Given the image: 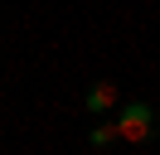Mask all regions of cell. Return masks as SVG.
<instances>
[{
  "label": "cell",
  "mask_w": 160,
  "mask_h": 155,
  "mask_svg": "<svg viewBox=\"0 0 160 155\" xmlns=\"http://www.w3.org/2000/svg\"><path fill=\"white\" fill-rule=\"evenodd\" d=\"M82 107H88V116L97 121V116H112L121 107V87L117 82H92L88 92H82Z\"/></svg>",
  "instance_id": "obj_2"
},
{
  "label": "cell",
  "mask_w": 160,
  "mask_h": 155,
  "mask_svg": "<svg viewBox=\"0 0 160 155\" xmlns=\"http://www.w3.org/2000/svg\"><path fill=\"white\" fill-rule=\"evenodd\" d=\"M88 141L97 145V150H102V145H112V141H121V136H117V121H102V116H97V126L88 131Z\"/></svg>",
  "instance_id": "obj_3"
},
{
  "label": "cell",
  "mask_w": 160,
  "mask_h": 155,
  "mask_svg": "<svg viewBox=\"0 0 160 155\" xmlns=\"http://www.w3.org/2000/svg\"><path fill=\"white\" fill-rule=\"evenodd\" d=\"M150 131H155V107H150V102H126V107H117V136H121L126 145L150 141Z\"/></svg>",
  "instance_id": "obj_1"
}]
</instances>
